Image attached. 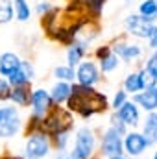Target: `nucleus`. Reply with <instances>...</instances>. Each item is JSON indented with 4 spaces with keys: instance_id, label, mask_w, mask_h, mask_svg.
Segmentation results:
<instances>
[{
    "instance_id": "obj_1",
    "label": "nucleus",
    "mask_w": 157,
    "mask_h": 159,
    "mask_svg": "<svg viewBox=\"0 0 157 159\" xmlns=\"http://www.w3.org/2000/svg\"><path fill=\"white\" fill-rule=\"evenodd\" d=\"M67 102H69V109L79 113L83 119L94 113H102L107 107L105 94H100L92 87H85V85H72Z\"/></svg>"
},
{
    "instance_id": "obj_2",
    "label": "nucleus",
    "mask_w": 157,
    "mask_h": 159,
    "mask_svg": "<svg viewBox=\"0 0 157 159\" xmlns=\"http://www.w3.org/2000/svg\"><path fill=\"white\" fill-rule=\"evenodd\" d=\"M72 126V117L63 111V109H54L50 111L43 122H41V129L43 133H52V135H57V133H63V131H69Z\"/></svg>"
},
{
    "instance_id": "obj_3",
    "label": "nucleus",
    "mask_w": 157,
    "mask_h": 159,
    "mask_svg": "<svg viewBox=\"0 0 157 159\" xmlns=\"http://www.w3.org/2000/svg\"><path fill=\"white\" fill-rule=\"evenodd\" d=\"M19 129H20V117L17 109L11 106L0 107V137L2 139L13 137L19 133Z\"/></svg>"
},
{
    "instance_id": "obj_4",
    "label": "nucleus",
    "mask_w": 157,
    "mask_h": 159,
    "mask_svg": "<svg viewBox=\"0 0 157 159\" xmlns=\"http://www.w3.org/2000/svg\"><path fill=\"white\" fill-rule=\"evenodd\" d=\"M48 152H50V141H48L46 133L34 131L24 148L26 159H43L44 156H48Z\"/></svg>"
},
{
    "instance_id": "obj_5",
    "label": "nucleus",
    "mask_w": 157,
    "mask_h": 159,
    "mask_svg": "<svg viewBox=\"0 0 157 159\" xmlns=\"http://www.w3.org/2000/svg\"><path fill=\"white\" fill-rule=\"evenodd\" d=\"M94 144H96V139H94V133L91 129H87V128L78 129L72 159H89L94 152Z\"/></svg>"
},
{
    "instance_id": "obj_6",
    "label": "nucleus",
    "mask_w": 157,
    "mask_h": 159,
    "mask_svg": "<svg viewBox=\"0 0 157 159\" xmlns=\"http://www.w3.org/2000/svg\"><path fill=\"white\" fill-rule=\"evenodd\" d=\"M122 152H124V143H122L120 133L109 128L102 139V154L105 157H120Z\"/></svg>"
},
{
    "instance_id": "obj_7",
    "label": "nucleus",
    "mask_w": 157,
    "mask_h": 159,
    "mask_svg": "<svg viewBox=\"0 0 157 159\" xmlns=\"http://www.w3.org/2000/svg\"><path fill=\"white\" fill-rule=\"evenodd\" d=\"M154 28H155L154 22L146 20V19L141 17V15H129V17L126 19V30H128L131 35H135V37L146 39V37L152 35Z\"/></svg>"
},
{
    "instance_id": "obj_8",
    "label": "nucleus",
    "mask_w": 157,
    "mask_h": 159,
    "mask_svg": "<svg viewBox=\"0 0 157 159\" xmlns=\"http://www.w3.org/2000/svg\"><path fill=\"white\" fill-rule=\"evenodd\" d=\"M122 143H124V150H126L131 157L141 156V154L150 146V143L146 141V137H144L142 133H137V131L128 133V135H126V139H124Z\"/></svg>"
},
{
    "instance_id": "obj_9",
    "label": "nucleus",
    "mask_w": 157,
    "mask_h": 159,
    "mask_svg": "<svg viewBox=\"0 0 157 159\" xmlns=\"http://www.w3.org/2000/svg\"><path fill=\"white\" fill-rule=\"evenodd\" d=\"M76 78H78L79 85H85V87H91L94 85L98 80H100V72H98V67L92 63V61H85L81 63L76 70Z\"/></svg>"
},
{
    "instance_id": "obj_10",
    "label": "nucleus",
    "mask_w": 157,
    "mask_h": 159,
    "mask_svg": "<svg viewBox=\"0 0 157 159\" xmlns=\"http://www.w3.org/2000/svg\"><path fill=\"white\" fill-rule=\"evenodd\" d=\"M30 104H32V107H34V117L43 119V115H44V113L50 109V106H52V98H50V94H48L44 89H35V91L32 93Z\"/></svg>"
},
{
    "instance_id": "obj_11",
    "label": "nucleus",
    "mask_w": 157,
    "mask_h": 159,
    "mask_svg": "<svg viewBox=\"0 0 157 159\" xmlns=\"http://www.w3.org/2000/svg\"><path fill=\"white\" fill-rule=\"evenodd\" d=\"M34 78V65L28 63V61H22L20 67L9 76V83L13 87H19V85H28L30 80Z\"/></svg>"
},
{
    "instance_id": "obj_12",
    "label": "nucleus",
    "mask_w": 157,
    "mask_h": 159,
    "mask_svg": "<svg viewBox=\"0 0 157 159\" xmlns=\"http://www.w3.org/2000/svg\"><path fill=\"white\" fill-rule=\"evenodd\" d=\"M133 100H135L133 104H139V106H142V109L154 113L157 109V87H150L142 93H137Z\"/></svg>"
},
{
    "instance_id": "obj_13",
    "label": "nucleus",
    "mask_w": 157,
    "mask_h": 159,
    "mask_svg": "<svg viewBox=\"0 0 157 159\" xmlns=\"http://www.w3.org/2000/svg\"><path fill=\"white\" fill-rule=\"evenodd\" d=\"M20 59H19V56L17 54H13V52H6V54H2L0 56V74L2 76H11L19 67H20Z\"/></svg>"
},
{
    "instance_id": "obj_14",
    "label": "nucleus",
    "mask_w": 157,
    "mask_h": 159,
    "mask_svg": "<svg viewBox=\"0 0 157 159\" xmlns=\"http://www.w3.org/2000/svg\"><path fill=\"white\" fill-rule=\"evenodd\" d=\"M113 54L126 59V61H133L141 56V46L139 44H128V43H117L113 46Z\"/></svg>"
},
{
    "instance_id": "obj_15",
    "label": "nucleus",
    "mask_w": 157,
    "mask_h": 159,
    "mask_svg": "<svg viewBox=\"0 0 157 159\" xmlns=\"http://www.w3.org/2000/svg\"><path fill=\"white\" fill-rule=\"evenodd\" d=\"M120 120L128 126V124H131V126H137L139 124V109H137V104H133V102H126L120 109H118L117 113Z\"/></svg>"
},
{
    "instance_id": "obj_16",
    "label": "nucleus",
    "mask_w": 157,
    "mask_h": 159,
    "mask_svg": "<svg viewBox=\"0 0 157 159\" xmlns=\"http://www.w3.org/2000/svg\"><path fill=\"white\" fill-rule=\"evenodd\" d=\"M9 98H11L17 106H28V104H30V100H32V91H30L26 85L13 87V89H11Z\"/></svg>"
},
{
    "instance_id": "obj_17",
    "label": "nucleus",
    "mask_w": 157,
    "mask_h": 159,
    "mask_svg": "<svg viewBox=\"0 0 157 159\" xmlns=\"http://www.w3.org/2000/svg\"><path fill=\"white\" fill-rule=\"evenodd\" d=\"M85 52H87L85 43H74V44L69 48V52H67L69 67H72V69H74V65H78L79 61H81V57L85 56Z\"/></svg>"
},
{
    "instance_id": "obj_18",
    "label": "nucleus",
    "mask_w": 157,
    "mask_h": 159,
    "mask_svg": "<svg viewBox=\"0 0 157 159\" xmlns=\"http://www.w3.org/2000/svg\"><path fill=\"white\" fill-rule=\"evenodd\" d=\"M146 141L150 144L157 143V113H150L148 119H146V124H144V133Z\"/></svg>"
},
{
    "instance_id": "obj_19",
    "label": "nucleus",
    "mask_w": 157,
    "mask_h": 159,
    "mask_svg": "<svg viewBox=\"0 0 157 159\" xmlns=\"http://www.w3.org/2000/svg\"><path fill=\"white\" fill-rule=\"evenodd\" d=\"M142 80H141V72H131L128 74L124 80V91L131 93V94H137L139 91H142Z\"/></svg>"
},
{
    "instance_id": "obj_20",
    "label": "nucleus",
    "mask_w": 157,
    "mask_h": 159,
    "mask_svg": "<svg viewBox=\"0 0 157 159\" xmlns=\"http://www.w3.org/2000/svg\"><path fill=\"white\" fill-rule=\"evenodd\" d=\"M69 94H70V85L65 83V81H61V83H56L54 85L50 98H52L54 104H61V102H65L69 98Z\"/></svg>"
},
{
    "instance_id": "obj_21",
    "label": "nucleus",
    "mask_w": 157,
    "mask_h": 159,
    "mask_svg": "<svg viewBox=\"0 0 157 159\" xmlns=\"http://www.w3.org/2000/svg\"><path fill=\"white\" fill-rule=\"evenodd\" d=\"M139 13H141V17H144L146 20L154 22L157 19V0H144V2L139 6Z\"/></svg>"
},
{
    "instance_id": "obj_22",
    "label": "nucleus",
    "mask_w": 157,
    "mask_h": 159,
    "mask_svg": "<svg viewBox=\"0 0 157 159\" xmlns=\"http://www.w3.org/2000/svg\"><path fill=\"white\" fill-rule=\"evenodd\" d=\"M118 59H120V57L115 56L113 52H109L107 56H104V57L100 59V69H102V72H113L118 67V63H120Z\"/></svg>"
},
{
    "instance_id": "obj_23",
    "label": "nucleus",
    "mask_w": 157,
    "mask_h": 159,
    "mask_svg": "<svg viewBox=\"0 0 157 159\" xmlns=\"http://www.w3.org/2000/svg\"><path fill=\"white\" fill-rule=\"evenodd\" d=\"M15 13H17V19L24 22V20L30 19L32 9H30V6H28L26 0H15Z\"/></svg>"
},
{
    "instance_id": "obj_24",
    "label": "nucleus",
    "mask_w": 157,
    "mask_h": 159,
    "mask_svg": "<svg viewBox=\"0 0 157 159\" xmlns=\"http://www.w3.org/2000/svg\"><path fill=\"white\" fill-rule=\"evenodd\" d=\"M54 74H56V78L57 80H63L65 83L67 81H72V80L76 78V70L72 69V67H57L56 70H54Z\"/></svg>"
},
{
    "instance_id": "obj_25",
    "label": "nucleus",
    "mask_w": 157,
    "mask_h": 159,
    "mask_svg": "<svg viewBox=\"0 0 157 159\" xmlns=\"http://www.w3.org/2000/svg\"><path fill=\"white\" fill-rule=\"evenodd\" d=\"M11 19H13V6L7 0L0 2V24H6Z\"/></svg>"
},
{
    "instance_id": "obj_26",
    "label": "nucleus",
    "mask_w": 157,
    "mask_h": 159,
    "mask_svg": "<svg viewBox=\"0 0 157 159\" xmlns=\"http://www.w3.org/2000/svg\"><path fill=\"white\" fill-rule=\"evenodd\" d=\"M81 2H83V7H87L92 15H100L105 4V0H81Z\"/></svg>"
},
{
    "instance_id": "obj_27",
    "label": "nucleus",
    "mask_w": 157,
    "mask_h": 159,
    "mask_svg": "<svg viewBox=\"0 0 157 159\" xmlns=\"http://www.w3.org/2000/svg\"><path fill=\"white\" fill-rule=\"evenodd\" d=\"M141 80H142V87L144 89H150V87H157L155 83H157V78L152 74V72H148L146 69L141 72Z\"/></svg>"
},
{
    "instance_id": "obj_28",
    "label": "nucleus",
    "mask_w": 157,
    "mask_h": 159,
    "mask_svg": "<svg viewBox=\"0 0 157 159\" xmlns=\"http://www.w3.org/2000/svg\"><path fill=\"white\" fill-rule=\"evenodd\" d=\"M111 128H113L115 131H118L120 135L126 131V124L120 120V117H118V115H113V117H111Z\"/></svg>"
},
{
    "instance_id": "obj_29",
    "label": "nucleus",
    "mask_w": 157,
    "mask_h": 159,
    "mask_svg": "<svg viewBox=\"0 0 157 159\" xmlns=\"http://www.w3.org/2000/svg\"><path fill=\"white\" fill-rule=\"evenodd\" d=\"M124 104H126V91H117V94L113 98V107L115 109H120Z\"/></svg>"
},
{
    "instance_id": "obj_30",
    "label": "nucleus",
    "mask_w": 157,
    "mask_h": 159,
    "mask_svg": "<svg viewBox=\"0 0 157 159\" xmlns=\"http://www.w3.org/2000/svg\"><path fill=\"white\" fill-rule=\"evenodd\" d=\"M9 94H11V87H9V83H7L6 80L0 78V100L9 98Z\"/></svg>"
},
{
    "instance_id": "obj_31",
    "label": "nucleus",
    "mask_w": 157,
    "mask_h": 159,
    "mask_svg": "<svg viewBox=\"0 0 157 159\" xmlns=\"http://www.w3.org/2000/svg\"><path fill=\"white\" fill-rule=\"evenodd\" d=\"M54 137H56V144H57V148H59V150H63V148H65V144H67V141H69V131L57 133V135H54Z\"/></svg>"
},
{
    "instance_id": "obj_32",
    "label": "nucleus",
    "mask_w": 157,
    "mask_h": 159,
    "mask_svg": "<svg viewBox=\"0 0 157 159\" xmlns=\"http://www.w3.org/2000/svg\"><path fill=\"white\" fill-rule=\"evenodd\" d=\"M146 70L152 72V74L157 78V50L154 52V56L150 57V61H148V65H146Z\"/></svg>"
},
{
    "instance_id": "obj_33",
    "label": "nucleus",
    "mask_w": 157,
    "mask_h": 159,
    "mask_svg": "<svg viewBox=\"0 0 157 159\" xmlns=\"http://www.w3.org/2000/svg\"><path fill=\"white\" fill-rule=\"evenodd\" d=\"M50 9H52V7H50V4H46V2H43V4H39V6H37V13H39V15L48 13Z\"/></svg>"
},
{
    "instance_id": "obj_34",
    "label": "nucleus",
    "mask_w": 157,
    "mask_h": 159,
    "mask_svg": "<svg viewBox=\"0 0 157 159\" xmlns=\"http://www.w3.org/2000/svg\"><path fill=\"white\" fill-rule=\"evenodd\" d=\"M150 46H152V48H157V26L154 28V32H152V35H150Z\"/></svg>"
},
{
    "instance_id": "obj_35",
    "label": "nucleus",
    "mask_w": 157,
    "mask_h": 159,
    "mask_svg": "<svg viewBox=\"0 0 157 159\" xmlns=\"http://www.w3.org/2000/svg\"><path fill=\"white\" fill-rule=\"evenodd\" d=\"M109 52H111V50H109V46H102V48H98V50H96V56L102 59V57H104V56H107Z\"/></svg>"
},
{
    "instance_id": "obj_36",
    "label": "nucleus",
    "mask_w": 157,
    "mask_h": 159,
    "mask_svg": "<svg viewBox=\"0 0 157 159\" xmlns=\"http://www.w3.org/2000/svg\"><path fill=\"white\" fill-rule=\"evenodd\" d=\"M109 159H126V157H122V156H120V157H109Z\"/></svg>"
},
{
    "instance_id": "obj_37",
    "label": "nucleus",
    "mask_w": 157,
    "mask_h": 159,
    "mask_svg": "<svg viewBox=\"0 0 157 159\" xmlns=\"http://www.w3.org/2000/svg\"><path fill=\"white\" fill-rule=\"evenodd\" d=\"M6 159H22V157H6Z\"/></svg>"
},
{
    "instance_id": "obj_38",
    "label": "nucleus",
    "mask_w": 157,
    "mask_h": 159,
    "mask_svg": "<svg viewBox=\"0 0 157 159\" xmlns=\"http://www.w3.org/2000/svg\"><path fill=\"white\" fill-rule=\"evenodd\" d=\"M154 159H157V152H155V156H154Z\"/></svg>"
},
{
    "instance_id": "obj_39",
    "label": "nucleus",
    "mask_w": 157,
    "mask_h": 159,
    "mask_svg": "<svg viewBox=\"0 0 157 159\" xmlns=\"http://www.w3.org/2000/svg\"><path fill=\"white\" fill-rule=\"evenodd\" d=\"M65 159H72V157H65Z\"/></svg>"
},
{
    "instance_id": "obj_40",
    "label": "nucleus",
    "mask_w": 157,
    "mask_h": 159,
    "mask_svg": "<svg viewBox=\"0 0 157 159\" xmlns=\"http://www.w3.org/2000/svg\"><path fill=\"white\" fill-rule=\"evenodd\" d=\"M126 2H129V0H126Z\"/></svg>"
}]
</instances>
